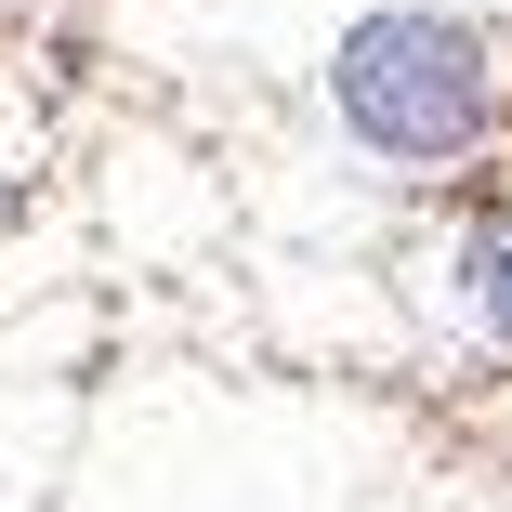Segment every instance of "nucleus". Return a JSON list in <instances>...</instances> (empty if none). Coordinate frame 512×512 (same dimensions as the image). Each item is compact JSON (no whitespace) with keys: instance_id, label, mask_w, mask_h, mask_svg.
Instances as JSON below:
<instances>
[{"instance_id":"2","label":"nucleus","mask_w":512,"mask_h":512,"mask_svg":"<svg viewBox=\"0 0 512 512\" xmlns=\"http://www.w3.org/2000/svg\"><path fill=\"white\" fill-rule=\"evenodd\" d=\"M473 276H486V316H499V342H512V237H486V263H473Z\"/></svg>"},{"instance_id":"1","label":"nucleus","mask_w":512,"mask_h":512,"mask_svg":"<svg viewBox=\"0 0 512 512\" xmlns=\"http://www.w3.org/2000/svg\"><path fill=\"white\" fill-rule=\"evenodd\" d=\"M342 119L368 145H394V158H447L486 119V66H473V40L447 14H368L342 40Z\"/></svg>"}]
</instances>
